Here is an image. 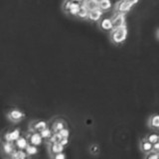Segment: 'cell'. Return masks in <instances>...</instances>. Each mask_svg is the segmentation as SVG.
Wrapping results in <instances>:
<instances>
[{
  "label": "cell",
  "instance_id": "6da1fadb",
  "mask_svg": "<svg viewBox=\"0 0 159 159\" xmlns=\"http://www.w3.org/2000/svg\"><path fill=\"white\" fill-rule=\"evenodd\" d=\"M127 38V27L123 25L121 27L111 30V42L116 45H120L125 42Z\"/></svg>",
  "mask_w": 159,
  "mask_h": 159
},
{
  "label": "cell",
  "instance_id": "7a4b0ae2",
  "mask_svg": "<svg viewBox=\"0 0 159 159\" xmlns=\"http://www.w3.org/2000/svg\"><path fill=\"white\" fill-rule=\"evenodd\" d=\"M6 116L11 122H20L25 117V113L18 108H12L7 112Z\"/></svg>",
  "mask_w": 159,
  "mask_h": 159
},
{
  "label": "cell",
  "instance_id": "3957f363",
  "mask_svg": "<svg viewBox=\"0 0 159 159\" xmlns=\"http://www.w3.org/2000/svg\"><path fill=\"white\" fill-rule=\"evenodd\" d=\"M111 19L112 23V29H116V28L121 27L123 25H125V14L124 13L116 12L114 14V16Z\"/></svg>",
  "mask_w": 159,
  "mask_h": 159
},
{
  "label": "cell",
  "instance_id": "277c9868",
  "mask_svg": "<svg viewBox=\"0 0 159 159\" xmlns=\"http://www.w3.org/2000/svg\"><path fill=\"white\" fill-rule=\"evenodd\" d=\"M132 6L128 2H126L125 0H120V1H117L116 6H114V10H116V12H118V13H127L131 10Z\"/></svg>",
  "mask_w": 159,
  "mask_h": 159
},
{
  "label": "cell",
  "instance_id": "5b68a950",
  "mask_svg": "<svg viewBox=\"0 0 159 159\" xmlns=\"http://www.w3.org/2000/svg\"><path fill=\"white\" fill-rule=\"evenodd\" d=\"M102 13L103 12L99 8L93 9V10H89L86 19H88L89 22H98L99 20L102 19Z\"/></svg>",
  "mask_w": 159,
  "mask_h": 159
},
{
  "label": "cell",
  "instance_id": "8992f818",
  "mask_svg": "<svg viewBox=\"0 0 159 159\" xmlns=\"http://www.w3.org/2000/svg\"><path fill=\"white\" fill-rule=\"evenodd\" d=\"M16 149L14 142H9V141H4L1 143V152L5 154L6 156H9L12 154V152Z\"/></svg>",
  "mask_w": 159,
  "mask_h": 159
},
{
  "label": "cell",
  "instance_id": "52a82bcc",
  "mask_svg": "<svg viewBox=\"0 0 159 159\" xmlns=\"http://www.w3.org/2000/svg\"><path fill=\"white\" fill-rule=\"evenodd\" d=\"M21 136V132L18 128L16 129H13L11 131H8L5 133L4 135V141H9V142H14L15 140H17V139Z\"/></svg>",
  "mask_w": 159,
  "mask_h": 159
},
{
  "label": "cell",
  "instance_id": "ba28073f",
  "mask_svg": "<svg viewBox=\"0 0 159 159\" xmlns=\"http://www.w3.org/2000/svg\"><path fill=\"white\" fill-rule=\"evenodd\" d=\"M47 127V122L44 120H35L30 123V130L32 132H39Z\"/></svg>",
  "mask_w": 159,
  "mask_h": 159
},
{
  "label": "cell",
  "instance_id": "9c48e42d",
  "mask_svg": "<svg viewBox=\"0 0 159 159\" xmlns=\"http://www.w3.org/2000/svg\"><path fill=\"white\" fill-rule=\"evenodd\" d=\"M27 139L30 144H33V145H36V146L41 145L43 142V138L41 135H40L39 132H33L31 135L28 136Z\"/></svg>",
  "mask_w": 159,
  "mask_h": 159
},
{
  "label": "cell",
  "instance_id": "30bf717a",
  "mask_svg": "<svg viewBox=\"0 0 159 159\" xmlns=\"http://www.w3.org/2000/svg\"><path fill=\"white\" fill-rule=\"evenodd\" d=\"M98 26L103 31H111L112 29V23L111 18H102L99 20Z\"/></svg>",
  "mask_w": 159,
  "mask_h": 159
},
{
  "label": "cell",
  "instance_id": "8fae6325",
  "mask_svg": "<svg viewBox=\"0 0 159 159\" xmlns=\"http://www.w3.org/2000/svg\"><path fill=\"white\" fill-rule=\"evenodd\" d=\"M64 147L60 142H55V143H50V152H51L52 157L59 152L64 151Z\"/></svg>",
  "mask_w": 159,
  "mask_h": 159
},
{
  "label": "cell",
  "instance_id": "7c38bea8",
  "mask_svg": "<svg viewBox=\"0 0 159 159\" xmlns=\"http://www.w3.org/2000/svg\"><path fill=\"white\" fill-rule=\"evenodd\" d=\"M15 143V147H17L18 149H21V150H25V148H26V146L29 144V141L28 139L26 137H22L20 136L17 140L14 141Z\"/></svg>",
  "mask_w": 159,
  "mask_h": 159
},
{
  "label": "cell",
  "instance_id": "4fadbf2b",
  "mask_svg": "<svg viewBox=\"0 0 159 159\" xmlns=\"http://www.w3.org/2000/svg\"><path fill=\"white\" fill-rule=\"evenodd\" d=\"M111 6H112V3L111 0H98V8L101 9L102 12L111 10Z\"/></svg>",
  "mask_w": 159,
  "mask_h": 159
},
{
  "label": "cell",
  "instance_id": "5bb4252c",
  "mask_svg": "<svg viewBox=\"0 0 159 159\" xmlns=\"http://www.w3.org/2000/svg\"><path fill=\"white\" fill-rule=\"evenodd\" d=\"M140 149L143 153H148L152 149V143H150L146 138H144L140 142Z\"/></svg>",
  "mask_w": 159,
  "mask_h": 159
},
{
  "label": "cell",
  "instance_id": "9a60e30c",
  "mask_svg": "<svg viewBox=\"0 0 159 159\" xmlns=\"http://www.w3.org/2000/svg\"><path fill=\"white\" fill-rule=\"evenodd\" d=\"M148 125L150 126V128L156 129V130L159 128V116L157 114H154V116H150L148 120Z\"/></svg>",
  "mask_w": 159,
  "mask_h": 159
},
{
  "label": "cell",
  "instance_id": "2e32d148",
  "mask_svg": "<svg viewBox=\"0 0 159 159\" xmlns=\"http://www.w3.org/2000/svg\"><path fill=\"white\" fill-rule=\"evenodd\" d=\"M83 3L89 10H93L98 8V0H84Z\"/></svg>",
  "mask_w": 159,
  "mask_h": 159
},
{
  "label": "cell",
  "instance_id": "e0dca14e",
  "mask_svg": "<svg viewBox=\"0 0 159 159\" xmlns=\"http://www.w3.org/2000/svg\"><path fill=\"white\" fill-rule=\"evenodd\" d=\"M88 13H89V10L87 9V7L84 6V4L82 2V4L80 5V8H79V11L77 13V16L81 19H86L88 16Z\"/></svg>",
  "mask_w": 159,
  "mask_h": 159
},
{
  "label": "cell",
  "instance_id": "ac0fdd59",
  "mask_svg": "<svg viewBox=\"0 0 159 159\" xmlns=\"http://www.w3.org/2000/svg\"><path fill=\"white\" fill-rule=\"evenodd\" d=\"M25 152L27 153L28 156H34L38 153V148L36 145H33V144L29 143L26 146V148H25Z\"/></svg>",
  "mask_w": 159,
  "mask_h": 159
},
{
  "label": "cell",
  "instance_id": "d6986e66",
  "mask_svg": "<svg viewBox=\"0 0 159 159\" xmlns=\"http://www.w3.org/2000/svg\"><path fill=\"white\" fill-rule=\"evenodd\" d=\"M80 5H81V4H80L79 2L72 1L71 7H70V10H69V14L74 15V16H77V13H78L79 8H80Z\"/></svg>",
  "mask_w": 159,
  "mask_h": 159
},
{
  "label": "cell",
  "instance_id": "ffe728a7",
  "mask_svg": "<svg viewBox=\"0 0 159 159\" xmlns=\"http://www.w3.org/2000/svg\"><path fill=\"white\" fill-rule=\"evenodd\" d=\"M39 133H40V135L42 136V138H43V139H49V138H50V136L52 135L53 131H52L50 128L46 127V128L42 129L41 131H39Z\"/></svg>",
  "mask_w": 159,
  "mask_h": 159
},
{
  "label": "cell",
  "instance_id": "44dd1931",
  "mask_svg": "<svg viewBox=\"0 0 159 159\" xmlns=\"http://www.w3.org/2000/svg\"><path fill=\"white\" fill-rule=\"evenodd\" d=\"M65 127V122L63 120H57L53 124V132H58Z\"/></svg>",
  "mask_w": 159,
  "mask_h": 159
},
{
  "label": "cell",
  "instance_id": "7402d4cb",
  "mask_svg": "<svg viewBox=\"0 0 159 159\" xmlns=\"http://www.w3.org/2000/svg\"><path fill=\"white\" fill-rule=\"evenodd\" d=\"M147 140L150 142V143H155V142H158L159 141V136L157 133H152V134H149V135L146 137Z\"/></svg>",
  "mask_w": 159,
  "mask_h": 159
},
{
  "label": "cell",
  "instance_id": "603a6c76",
  "mask_svg": "<svg viewBox=\"0 0 159 159\" xmlns=\"http://www.w3.org/2000/svg\"><path fill=\"white\" fill-rule=\"evenodd\" d=\"M58 132H59L60 135H61L62 138H63V137H65V138H69V136H70V131H69V129L66 128V127L62 128L61 130L58 131Z\"/></svg>",
  "mask_w": 159,
  "mask_h": 159
},
{
  "label": "cell",
  "instance_id": "cb8c5ba5",
  "mask_svg": "<svg viewBox=\"0 0 159 159\" xmlns=\"http://www.w3.org/2000/svg\"><path fill=\"white\" fill-rule=\"evenodd\" d=\"M146 154V159H157L159 157V154L158 152H154V151H150V152H148V153H145Z\"/></svg>",
  "mask_w": 159,
  "mask_h": 159
},
{
  "label": "cell",
  "instance_id": "d4e9b609",
  "mask_svg": "<svg viewBox=\"0 0 159 159\" xmlns=\"http://www.w3.org/2000/svg\"><path fill=\"white\" fill-rule=\"evenodd\" d=\"M71 4H72V1H70V0H65L64 4H63V9H64L65 12L69 13L70 7H71Z\"/></svg>",
  "mask_w": 159,
  "mask_h": 159
},
{
  "label": "cell",
  "instance_id": "484cf974",
  "mask_svg": "<svg viewBox=\"0 0 159 159\" xmlns=\"http://www.w3.org/2000/svg\"><path fill=\"white\" fill-rule=\"evenodd\" d=\"M89 151H91L92 154H97V153H98L99 147H98V144H93V145H91V147H89Z\"/></svg>",
  "mask_w": 159,
  "mask_h": 159
},
{
  "label": "cell",
  "instance_id": "4316f807",
  "mask_svg": "<svg viewBox=\"0 0 159 159\" xmlns=\"http://www.w3.org/2000/svg\"><path fill=\"white\" fill-rule=\"evenodd\" d=\"M55 159H65L66 158V155L63 153V152H59V153H57V154H55V155L53 156Z\"/></svg>",
  "mask_w": 159,
  "mask_h": 159
},
{
  "label": "cell",
  "instance_id": "83f0119b",
  "mask_svg": "<svg viewBox=\"0 0 159 159\" xmlns=\"http://www.w3.org/2000/svg\"><path fill=\"white\" fill-rule=\"evenodd\" d=\"M59 142L61 143L63 146H67V145H68V143H69V138H65V137H63V138L60 139Z\"/></svg>",
  "mask_w": 159,
  "mask_h": 159
},
{
  "label": "cell",
  "instance_id": "f1b7e54d",
  "mask_svg": "<svg viewBox=\"0 0 159 159\" xmlns=\"http://www.w3.org/2000/svg\"><path fill=\"white\" fill-rule=\"evenodd\" d=\"M152 151L154 152H159V142H155L152 144Z\"/></svg>",
  "mask_w": 159,
  "mask_h": 159
},
{
  "label": "cell",
  "instance_id": "f546056e",
  "mask_svg": "<svg viewBox=\"0 0 159 159\" xmlns=\"http://www.w3.org/2000/svg\"><path fill=\"white\" fill-rule=\"evenodd\" d=\"M126 2H128L129 4L131 5V6H133V5H135V4H137L138 3V1L139 0H125Z\"/></svg>",
  "mask_w": 159,
  "mask_h": 159
},
{
  "label": "cell",
  "instance_id": "4dcf8cb0",
  "mask_svg": "<svg viewBox=\"0 0 159 159\" xmlns=\"http://www.w3.org/2000/svg\"><path fill=\"white\" fill-rule=\"evenodd\" d=\"M70 1H74V2H79V3H82L84 0H70Z\"/></svg>",
  "mask_w": 159,
  "mask_h": 159
},
{
  "label": "cell",
  "instance_id": "1f68e13d",
  "mask_svg": "<svg viewBox=\"0 0 159 159\" xmlns=\"http://www.w3.org/2000/svg\"><path fill=\"white\" fill-rule=\"evenodd\" d=\"M156 39H158V30H156Z\"/></svg>",
  "mask_w": 159,
  "mask_h": 159
}]
</instances>
